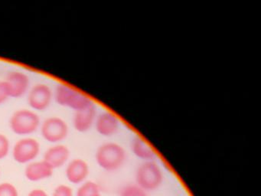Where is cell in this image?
<instances>
[{"label": "cell", "instance_id": "21", "mask_svg": "<svg viewBox=\"0 0 261 196\" xmlns=\"http://www.w3.org/2000/svg\"><path fill=\"white\" fill-rule=\"evenodd\" d=\"M28 196H48L45 191L42 189H34L30 191Z\"/></svg>", "mask_w": 261, "mask_h": 196}, {"label": "cell", "instance_id": "13", "mask_svg": "<svg viewBox=\"0 0 261 196\" xmlns=\"http://www.w3.org/2000/svg\"><path fill=\"white\" fill-rule=\"evenodd\" d=\"M53 168L45 161L32 162L28 164L25 169V176L32 182H38L51 177Z\"/></svg>", "mask_w": 261, "mask_h": 196}, {"label": "cell", "instance_id": "5", "mask_svg": "<svg viewBox=\"0 0 261 196\" xmlns=\"http://www.w3.org/2000/svg\"><path fill=\"white\" fill-rule=\"evenodd\" d=\"M42 137L49 142L57 143L66 139L69 133L67 122L59 116H51L41 124Z\"/></svg>", "mask_w": 261, "mask_h": 196}, {"label": "cell", "instance_id": "20", "mask_svg": "<svg viewBox=\"0 0 261 196\" xmlns=\"http://www.w3.org/2000/svg\"><path fill=\"white\" fill-rule=\"evenodd\" d=\"M53 196H73L72 189L68 185H59L55 189Z\"/></svg>", "mask_w": 261, "mask_h": 196}, {"label": "cell", "instance_id": "16", "mask_svg": "<svg viewBox=\"0 0 261 196\" xmlns=\"http://www.w3.org/2000/svg\"><path fill=\"white\" fill-rule=\"evenodd\" d=\"M120 196H147L144 190L137 185H129L123 188Z\"/></svg>", "mask_w": 261, "mask_h": 196}, {"label": "cell", "instance_id": "15", "mask_svg": "<svg viewBox=\"0 0 261 196\" xmlns=\"http://www.w3.org/2000/svg\"><path fill=\"white\" fill-rule=\"evenodd\" d=\"M77 196H101L98 185L94 182H85L79 188Z\"/></svg>", "mask_w": 261, "mask_h": 196}, {"label": "cell", "instance_id": "7", "mask_svg": "<svg viewBox=\"0 0 261 196\" xmlns=\"http://www.w3.org/2000/svg\"><path fill=\"white\" fill-rule=\"evenodd\" d=\"M53 92L49 86L37 84L28 92V104L34 111H44L51 105Z\"/></svg>", "mask_w": 261, "mask_h": 196}, {"label": "cell", "instance_id": "10", "mask_svg": "<svg viewBox=\"0 0 261 196\" xmlns=\"http://www.w3.org/2000/svg\"><path fill=\"white\" fill-rule=\"evenodd\" d=\"M97 116V108L95 104H94L88 108L74 113L73 126L74 129L80 133L89 131L94 127Z\"/></svg>", "mask_w": 261, "mask_h": 196}, {"label": "cell", "instance_id": "19", "mask_svg": "<svg viewBox=\"0 0 261 196\" xmlns=\"http://www.w3.org/2000/svg\"><path fill=\"white\" fill-rule=\"evenodd\" d=\"M10 97V90L5 81H0V105Z\"/></svg>", "mask_w": 261, "mask_h": 196}, {"label": "cell", "instance_id": "11", "mask_svg": "<svg viewBox=\"0 0 261 196\" xmlns=\"http://www.w3.org/2000/svg\"><path fill=\"white\" fill-rule=\"evenodd\" d=\"M70 157V150L65 145H56L50 147L44 156L43 160L53 169L65 165Z\"/></svg>", "mask_w": 261, "mask_h": 196}, {"label": "cell", "instance_id": "17", "mask_svg": "<svg viewBox=\"0 0 261 196\" xmlns=\"http://www.w3.org/2000/svg\"><path fill=\"white\" fill-rule=\"evenodd\" d=\"M0 196H19L17 189L9 182L0 184Z\"/></svg>", "mask_w": 261, "mask_h": 196}, {"label": "cell", "instance_id": "14", "mask_svg": "<svg viewBox=\"0 0 261 196\" xmlns=\"http://www.w3.org/2000/svg\"><path fill=\"white\" fill-rule=\"evenodd\" d=\"M131 150L139 159L151 161L155 158V153L152 147L141 136H136L131 142Z\"/></svg>", "mask_w": 261, "mask_h": 196}, {"label": "cell", "instance_id": "4", "mask_svg": "<svg viewBox=\"0 0 261 196\" xmlns=\"http://www.w3.org/2000/svg\"><path fill=\"white\" fill-rule=\"evenodd\" d=\"M163 181V172L154 161H145L137 168L136 182L142 189L154 191L162 185Z\"/></svg>", "mask_w": 261, "mask_h": 196}, {"label": "cell", "instance_id": "9", "mask_svg": "<svg viewBox=\"0 0 261 196\" xmlns=\"http://www.w3.org/2000/svg\"><path fill=\"white\" fill-rule=\"evenodd\" d=\"M4 81L8 86L10 97H22L30 90V78L23 72H10Z\"/></svg>", "mask_w": 261, "mask_h": 196}, {"label": "cell", "instance_id": "12", "mask_svg": "<svg viewBox=\"0 0 261 196\" xmlns=\"http://www.w3.org/2000/svg\"><path fill=\"white\" fill-rule=\"evenodd\" d=\"M89 175V165L82 159H75L69 162L66 168V177L73 184L83 182Z\"/></svg>", "mask_w": 261, "mask_h": 196}, {"label": "cell", "instance_id": "1", "mask_svg": "<svg viewBox=\"0 0 261 196\" xmlns=\"http://www.w3.org/2000/svg\"><path fill=\"white\" fill-rule=\"evenodd\" d=\"M95 158L100 168L106 171L114 172L123 166L126 159V153L120 144L108 142L98 147Z\"/></svg>", "mask_w": 261, "mask_h": 196}, {"label": "cell", "instance_id": "18", "mask_svg": "<svg viewBox=\"0 0 261 196\" xmlns=\"http://www.w3.org/2000/svg\"><path fill=\"white\" fill-rule=\"evenodd\" d=\"M10 148V143L8 137L0 133V159H4L8 156Z\"/></svg>", "mask_w": 261, "mask_h": 196}, {"label": "cell", "instance_id": "8", "mask_svg": "<svg viewBox=\"0 0 261 196\" xmlns=\"http://www.w3.org/2000/svg\"><path fill=\"white\" fill-rule=\"evenodd\" d=\"M120 120L118 116L111 111L97 113L94 127L97 133L105 137L115 135L120 129Z\"/></svg>", "mask_w": 261, "mask_h": 196}, {"label": "cell", "instance_id": "3", "mask_svg": "<svg viewBox=\"0 0 261 196\" xmlns=\"http://www.w3.org/2000/svg\"><path fill=\"white\" fill-rule=\"evenodd\" d=\"M40 126V117L34 110L20 109L14 112L10 118V129L19 136L33 134Z\"/></svg>", "mask_w": 261, "mask_h": 196}, {"label": "cell", "instance_id": "2", "mask_svg": "<svg viewBox=\"0 0 261 196\" xmlns=\"http://www.w3.org/2000/svg\"><path fill=\"white\" fill-rule=\"evenodd\" d=\"M55 99L62 107H68L74 112L94 105L93 100L86 93L68 84H60L55 91Z\"/></svg>", "mask_w": 261, "mask_h": 196}, {"label": "cell", "instance_id": "6", "mask_svg": "<svg viewBox=\"0 0 261 196\" xmlns=\"http://www.w3.org/2000/svg\"><path fill=\"white\" fill-rule=\"evenodd\" d=\"M40 153V144L37 139L25 137L15 144L13 150V159L21 164L29 163L36 159Z\"/></svg>", "mask_w": 261, "mask_h": 196}]
</instances>
